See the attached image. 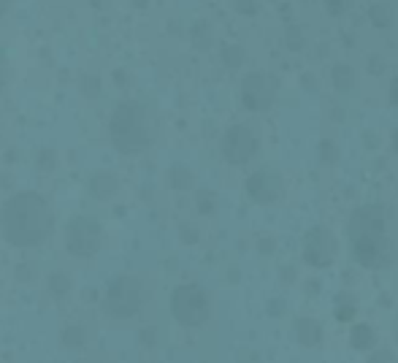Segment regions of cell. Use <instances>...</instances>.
I'll list each match as a JSON object with an SVG mask.
<instances>
[{
	"mask_svg": "<svg viewBox=\"0 0 398 363\" xmlns=\"http://www.w3.org/2000/svg\"><path fill=\"white\" fill-rule=\"evenodd\" d=\"M222 149H225V157H228L230 163H244V160H250V157L255 155L258 138H255V133H252L250 128H241V125H239V128H230V131H228Z\"/></svg>",
	"mask_w": 398,
	"mask_h": 363,
	"instance_id": "2",
	"label": "cell"
},
{
	"mask_svg": "<svg viewBox=\"0 0 398 363\" xmlns=\"http://www.w3.org/2000/svg\"><path fill=\"white\" fill-rule=\"evenodd\" d=\"M222 57H225V63H228L230 68H236V65H241V63H244V49H241V46H236V44L225 46V49H222Z\"/></svg>",
	"mask_w": 398,
	"mask_h": 363,
	"instance_id": "6",
	"label": "cell"
},
{
	"mask_svg": "<svg viewBox=\"0 0 398 363\" xmlns=\"http://www.w3.org/2000/svg\"><path fill=\"white\" fill-rule=\"evenodd\" d=\"M192 41H195V46H209V41H212V30H209V25L206 22H198L195 28H192Z\"/></svg>",
	"mask_w": 398,
	"mask_h": 363,
	"instance_id": "7",
	"label": "cell"
},
{
	"mask_svg": "<svg viewBox=\"0 0 398 363\" xmlns=\"http://www.w3.org/2000/svg\"><path fill=\"white\" fill-rule=\"evenodd\" d=\"M233 8H236L239 14H247V16H252V14L258 11V0H233Z\"/></svg>",
	"mask_w": 398,
	"mask_h": 363,
	"instance_id": "8",
	"label": "cell"
},
{
	"mask_svg": "<svg viewBox=\"0 0 398 363\" xmlns=\"http://www.w3.org/2000/svg\"><path fill=\"white\" fill-rule=\"evenodd\" d=\"M333 82H336L339 90H350L353 87V71H350V65H339L333 71Z\"/></svg>",
	"mask_w": 398,
	"mask_h": 363,
	"instance_id": "5",
	"label": "cell"
},
{
	"mask_svg": "<svg viewBox=\"0 0 398 363\" xmlns=\"http://www.w3.org/2000/svg\"><path fill=\"white\" fill-rule=\"evenodd\" d=\"M11 3H14V0H0V16H5V14H8Z\"/></svg>",
	"mask_w": 398,
	"mask_h": 363,
	"instance_id": "11",
	"label": "cell"
},
{
	"mask_svg": "<svg viewBox=\"0 0 398 363\" xmlns=\"http://www.w3.org/2000/svg\"><path fill=\"white\" fill-rule=\"evenodd\" d=\"M368 19H371V25L374 28H390V22H393V11H390V6H371V11H368Z\"/></svg>",
	"mask_w": 398,
	"mask_h": 363,
	"instance_id": "4",
	"label": "cell"
},
{
	"mask_svg": "<svg viewBox=\"0 0 398 363\" xmlns=\"http://www.w3.org/2000/svg\"><path fill=\"white\" fill-rule=\"evenodd\" d=\"M92 6H95V8H109L111 0H92Z\"/></svg>",
	"mask_w": 398,
	"mask_h": 363,
	"instance_id": "13",
	"label": "cell"
},
{
	"mask_svg": "<svg viewBox=\"0 0 398 363\" xmlns=\"http://www.w3.org/2000/svg\"><path fill=\"white\" fill-rule=\"evenodd\" d=\"M325 11H328L331 16H339V14L347 11V0H325Z\"/></svg>",
	"mask_w": 398,
	"mask_h": 363,
	"instance_id": "9",
	"label": "cell"
},
{
	"mask_svg": "<svg viewBox=\"0 0 398 363\" xmlns=\"http://www.w3.org/2000/svg\"><path fill=\"white\" fill-rule=\"evenodd\" d=\"M85 92L87 95H98V79H85Z\"/></svg>",
	"mask_w": 398,
	"mask_h": 363,
	"instance_id": "10",
	"label": "cell"
},
{
	"mask_svg": "<svg viewBox=\"0 0 398 363\" xmlns=\"http://www.w3.org/2000/svg\"><path fill=\"white\" fill-rule=\"evenodd\" d=\"M111 138L120 149L133 152V149H141L146 146V117H144V109L138 103H120V109L114 111L111 117Z\"/></svg>",
	"mask_w": 398,
	"mask_h": 363,
	"instance_id": "1",
	"label": "cell"
},
{
	"mask_svg": "<svg viewBox=\"0 0 398 363\" xmlns=\"http://www.w3.org/2000/svg\"><path fill=\"white\" fill-rule=\"evenodd\" d=\"M390 98H393V103H398V76L393 79V87H390Z\"/></svg>",
	"mask_w": 398,
	"mask_h": 363,
	"instance_id": "12",
	"label": "cell"
},
{
	"mask_svg": "<svg viewBox=\"0 0 398 363\" xmlns=\"http://www.w3.org/2000/svg\"><path fill=\"white\" fill-rule=\"evenodd\" d=\"M241 98H244V103L252 111H265L271 106V100H274V82L265 74H250L244 79Z\"/></svg>",
	"mask_w": 398,
	"mask_h": 363,
	"instance_id": "3",
	"label": "cell"
},
{
	"mask_svg": "<svg viewBox=\"0 0 398 363\" xmlns=\"http://www.w3.org/2000/svg\"><path fill=\"white\" fill-rule=\"evenodd\" d=\"M0 85H3V54H0Z\"/></svg>",
	"mask_w": 398,
	"mask_h": 363,
	"instance_id": "14",
	"label": "cell"
}]
</instances>
